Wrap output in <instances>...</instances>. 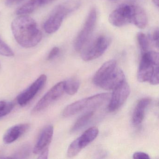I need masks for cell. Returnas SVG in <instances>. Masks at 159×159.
I'll list each match as a JSON object with an SVG mask.
<instances>
[{
  "instance_id": "1",
  "label": "cell",
  "mask_w": 159,
  "mask_h": 159,
  "mask_svg": "<svg viewBox=\"0 0 159 159\" xmlns=\"http://www.w3.org/2000/svg\"><path fill=\"white\" fill-rule=\"evenodd\" d=\"M11 30L16 40L24 48L35 47L42 38L37 22L27 15L19 16L15 19L12 22Z\"/></svg>"
},
{
  "instance_id": "2",
  "label": "cell",
  "mask_w": 159,
  "mask_h": 159,
  "mask_svg": "<svg viewBox=\"0 0 159 159\" xmlns=\"http://www.w3.org/2000/svg\"><path fill=\"white\" fill-rule=\"evenodd\" d=\"M94 84L106 90H113L125 81L121 69L117 66L116 60H110L104 63L93 77Z\"/></svg>"
},
{
  "instance_id": "3",
  "label": "cell",
  "mask_w": 159,
  "mask_h": 159,
  "mask_svg": "<svg viewBox=\"0 0 159 159\" xmlns=\"http://www.w3.org/2000/svg\"><path fill=\"white\" fill-rule=\"evenodd\" d=\"M140 82H149L152 85L159 84V54L154 51L143 53L137 73Z\"/></svg>"
},
{
  "instance_id": "4",
  "label": "cell",
  "mask_w": 159,
  "mask_h": 159,
  "mask_svg": "<svg viewBox=\"0 0 159 159\" xmlns=\"http://www.w3.org/2000/svg\"><path fill=\"white\" fill-rule=\"evenodd\" d=\"M80 0H68L56 6L44 23V29L48 34H53L59 30L64 19L80 6Z\"/></svg>"
},
{
  "instance_id": "5",
  "label": "cell",
  "mask_w": 159,
  "mask_h": 159,
  "mask_svg": "<svg viewBox=\"0 0 159 159\" xmlns=\"http://www.w3.org/2000/svg\"><path fill=\"white\" fill-rule=\"evenodd\" d=\"M111 43L110 38L105 35L98 36L93 40L85 48H83L81 57L85 61L94 60L105 52Z\"/></svg>"
},
{
  "instance_id": "6",
  "label": "cell",
  "mask_w": 159,
  "mask_h": 159,
  "mask_svg": "<svg viewBox=\"0 0 159 159\" xmlns=\"http://www.w3.org/2000/svg\"><path fill=\"white\" fill-rule=\"evenodd\" d=\"M135 5L125 4L114 10L109 16L110 23L120 27L133 24Z\"/></svg>"
},
{
  "instance_id": "7",
  "label": "cell",
  "mask_w": 159,
  "mask_h": 159,
  "mask_svg": "<svg viewBox=\"0 0 159 159\" xmlns=\"http://www.w3.org/2000/svg\"><path fill=\"white\" fill-rule=\"evenodd\" d=\"M96 20V11L95 9H92L88 15L83 28L75 39L74 48L76 51H80L84 47L93 31Z\"/></svg>"
},
{
  "instance_id": "8",
  "label": "cell",
  "mask_w": 159,
  "mask_h": 159,
  "mask_svg": "<svg viewBox=\"0 0 159 159\" xmlns=\"http://www.w3.org/2000/svg\"><path fill=\"white\" fill-rule=\"evenodd\" d=\"M65 92V81H61L52 87L36 104L31 113L36 114L42 111L52 103L60 98Z\"/></svg>"
},
{
  "instance_id": "9",
  "label": "cell",
  "mask_w": 159,
  "mask_h": 159,
  "mask_svg": "<svg viewBox=\"0 0 159 159\" xmlns=\"http://www.w3.org/2000/svg\"><path fill=\"white\" fill-rule=\"evenodd\" d=\"M130 93V88L125 81L113 90L108 105L109 111L113 112L119 109L124 104Z\"/></svg>"
},
{
  "instance_id": "10",
  "label": "cell",
  "mask_w": 159,
  "mask_h": 159,
  "mask_svg": "<svg viewBox=\"0 0 159 159\" xmlns=\"http://www.w3.org/2000/svg\"><path fill=\"white\" fill-rule=\"evenodd\" d=\"M47 79L46 75L44 74L41 75L27 89L18 96L17 98L18 104L21 106H25L30 102L45 85Z\"/></svg>"
},
{
  "instance_id": "11",
  "label": "cell",
  "mask_w": 159,
  "mask_h": 159,
  "mask_svg": "<svg viewBox=\"0 0 159 159\" xmlns=\"http://www.w3.org/2000/svg\"><path fill=\"white\" fill-rule=\"evenodd\" d=\"M53 132V126L51 125H46L43 128L33 148V152L35 154H39L44 149L48 148L52 142Z\"/></svg>"
},
{
  "instance_id": "12",
  "label": "cell",
  "mask_w": 159,
  "mask_h": 159,
  "mask_svg": "<svg viewBox=\"0 0 159 159\" xmlns=\"http://www.w3.org/2000/svg\"><path fill=\"white\" fill-rule=\"evenodd\" d=\"M151 102V99L148 98H141L138 102L132 114V122L134 125H139L143 121L146 110Z\"/></svg>"
},
{
  "instance_id": "13",
  "label": "cell",
  "mask_w": 159,
  "mask_h": 159,
  "mask_svg": "<svg viewBox=\"0 0 159 159\" xmlns=\"http://www.w3.org/2000/svg\"><path fill=\"white\" fill-rule=\"evenodd\" d=\"M28 124H20L9 128L4 134L3 142L6 144H11L16 141L26 132L29 128Z\"/></svg>"
},
{
  "instance_id": "14",
  "label": "cell",
  "mask_w": 159,
  "mask_h": 159,
  "mask_svg": "<svg viewBox=\"0 0 159 159\" xmlns=\"http://www.w3.org/2000/svg\"><path fill=\"white\" fill-rule=\"evenodd\" d=\"M98 128L92 127L86 130L80 136L75 139L80 148L82 150L92 143L98 134Z\"/></svg>"
},
{
  "instance_id": "15",
  "label": "cell",
  "mask_w": 159,
  "mask_h": 159,
  "mask_svg": "<svg viewBox=\"0 0 159 159\" xmlns=\"http://www.w3.org/2000/svg\"><path fill=\"white\" fill-rule=\"evenodd\" d=\"M86 108H88L87 98L75 101L67 106L63 111L62 115L64 117H70Z\"/></svg>"
},
{
  "instance_id": "16",
  "label": "cell",
  "mask_w": 159,
  "mask_h": 159,
  "mask_svg": "<svg viewBox=\"0 0 159 159\" xmlns=\"http://www.w3.org/2000/svg\"><path fill=\"white\" fill-rule=\"evenodd\" d=\"M148 23V18L146 12L142 8L135 5L133 24L139 28H145Z\"/></svg>"
},
{
  "instance_id": "17",
  "label": "cell",
  "mask_w": 159,
  "mask_h": 159,
  "mask_svg": "<svg viewBox=\"0 0 159 159\" xmlns=\"http://www.w3.org/2000/svg\"><path fill=\"white\" fill-rule=\"evenodd\" d=\"M108 93H102L87 98L88 108H95L105 104L110 98Z\"/></svg>"
},
{
  "instance_id": "18",
  "label": "cell",
  "mask_w": 159,
  "mask_h": 159,
  "mask_svg": "<svg viewBox=\"0 0 159 159\" xmlns=\"http://www.w3.org/2000/svg\"><path fill=\"white\" fill-rule=\"evenodd\" d=\"M41 6L39 0H30L16 11V14L19 16H27L33 12Z\"/></svg>"
},
{
  "instance_id": "19",
  "label": "cell",
  "mask_w": 159,
  "mask_h": 159,
  "mask_svg": "<svg viewBox=\"0 0 159 159\" xmlns=\"http://www.w3.org/2000/svg\"><path fill=\"white\" fill-rule=\"evenodd\" d=\"M94 114V112L93 111H90L86 112L80 116L72 126L71 132L74 133L83 128L89 122Z\"/></svg>"
},
{
  "instance_id": "20",
  "label": "cell",
  "mask_w": 159,
  "mask_h": 159,
  "mask_svg": "<svg viewBox=\"0 0 159 159\" xmlns=\"http://www.w3.org/2000/svg\"><path fill=\"white\" fill-rule=\"evenodd\" d=\"M80 81L76 78H71L65 81V92L70 95H73L78 92L80 87Z\"/></svg>"
},
{
  "instance_id": "21",
  "label": "cell",
  "mask_w": 159,
  "mask_h": 159,
  "mask_svg": "<svg viewBox=\"0 0 159 159\" xmlns=\"http://www.w3.org/2000/svg\"><path fill=\"white\" fill-rule=\"evenodd\" d=\"M137 39L139 45L142 52L145 53L148 51L150 43L148 38L142 32H139L137 35Z\"/></svg>"
},
{
  "instance_id": "22",
  "label": "cell",
  "mask_w": 159,
  "mask_h": 159,
  "mask_svg": "<svg viewBox=\"0 0 159 159\" xmlns=\"http://www.w3.org/2000/svg\"><path fill=\"white\" fill-rule=\"evenodd\" d=\"M30 147L29 145H25L19 148L13 155L11 158L16 159H24L27 158L30 155Z\"/></svg>"
},
{
  "instance_id": "23",
  "label": "cell",
  "mask_w": 159,
  "mask_h": 159,
  "mask_svg": "<svg viewBox=\"0 0 159 159\" xmlns=\"http://www.w3.org/2000/svg\"><path fill=\"white\" fill-rule=\"evenodd\" d=\"M14 105L12 102H6L0 101V119L11 112L13 109Z\"/></svg>"
},
{
  "instance_id": "24",
  "label": "cell",
  "mask_w": 159,
  "mask_h": 159,
  "mask_svg": "<svg viewBox=\"0 0 159 159\" xmlns=\"http://www.w3.org/2000/svg\"><path fill=\"white\" fill-rule=\"evenodd\" d=\"M0 55L3 56L11 57L14 56V53L11 49L0 39Z\"/></svg>"
},
{
  "instance_id": "25",
  "label": "cell",
  "mask_w": 159,
  "mask_h": 159,
  "mask_svg": "<svg viewBox=\"0 0 159 159\" xmlns=\"http://www.w3.org/2000/svg\"><path fill=\"white\" fill-rule=\"evenodd\" d=\"M59 52H60V49L58 47H54L49 53V55L47 57V60H52L59 54Z\"/></svg>"
},
{
  "instance_id": "26",
  "label": "cell",
  "mask_w": 159,
  "mask_h": 159,
  "mask_svg": "<svg viewBox=\"0 0 159 159\" xmlns=\"http://www.w3.org/2000/svg\"><path fill=\"white\" fill-rule=\"evenodd\" d=\"M133 158L135 159H149L150 157L148 154L145 152H135L133 156Z\"/></svg>"
},
{
  "instance_id": "27",
  "label": "cell",
  "mask_w": 159,
  "mask_h": 159,
  "mask_svg": "<svg viewBox=\"0 0 159 159\" xmlns=\"http://www.w3.org/2000/svg\"><path fill=\"white\" fill-rule=\"evenodd\" d=\"M152 41L155 43V45L158 47V40H159V29L158 28L155 29L153 30V32L152 33L151 36L150 37Z\"/></svg>"
},
{
  "instance_id": "28",
  "label": "cell",
  "mask_w": 159,
  "mask_h": 159,
  "mask_svg": "<svg viewBox=\"0 0 159 159\" xmlns=\"http://www.w3.org/2000/svg\"><path fill=\"white\" fill-rule=\"evenodd\" d=\"M40 153V154L39 156V159H47L48 157V155H49V149H48V148L44 149Z\"/></svg>"
},
{
  "instance_id": "29",
  "label": "cell",
  "mask_w": 159,
  "mask_h": 159,
  "mask_svg": "<svg viewBox=\"0 0 159 159\" xmlns=\"http://www.w3.org/2000/svg\"><path fill=\"white\" fill-rule=\"evenodd\" d=\"M23 0H6V4L7 6H12L18 4Z\"/></svg>"
},
{
  "instance_id": "30",
  "label": "cell",
  "mask_w": 159,
  "mask_h": 159,
  "mask_svg": "<svg viewBox=\"0 0 159 159\" xmlns=\"http://www.w3.org/2000/svg\"><path fill=\"white\" fill-rule=\"evenodd\" d=\"M39 1L40 3L41 6L43 5H45L47 4L52 1V0H39Z\"/></svg>"
},
{
  "instance_id": "31",
  "label": "cell",
  "mask_w": 159,
  "mask_h": 159,
  "mask_svg": "<svg viewBox=\"0 0 159 159\" xmlns=\"http://www.w3.org/2000/svg\"><path fill=\"white\" fill-rule=\"evenodd\" d=\"M152 1L157 7L159 6V0H152Z\"/></svg>"
},
{
  "instance_id": "32",
  "label": "cell",
  "mask_w": 159,
  "mask_h": 159,
  "mask_svg": "<svg viewBox=\"0 0 159 159\" xmlns=\"http://www.w3.org/2000/svg\"><path fill=\"white\" fill-rule=\"evenodd\" d=\"M110 1H115V0H110Z\"/></svg>"
},
{
  "instance_id": "33",
  "label": "cell",
  "mask_w": 159,
  "mask_h": 159,
  "mask_svg": "<svg viewBox=\"0 0 159 159\" xmlns=\"http://www.w3.org/2000/svg\"><path fill=\"white\" fill-rule=\"evenodd\" d=\"M0 68H1V64H0Z\"/></svg>"
}]
</instances>
